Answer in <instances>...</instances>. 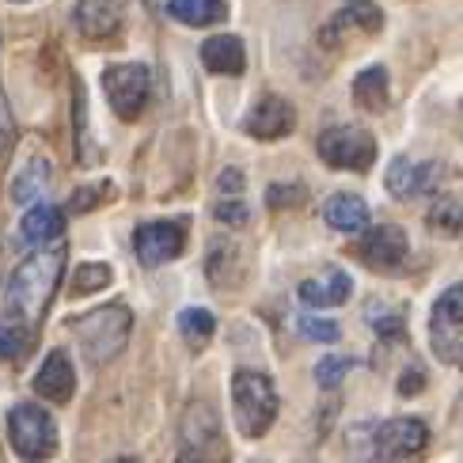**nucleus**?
Returning <instances> with one entry per match:
<instances>
[{
  "label": "nucleus",
  "mask_w": 463,
  "mask_h": 463,
  "mask_svg": "<svg viewBox=\"0 0 463 463\" xmlns=\"http://www.w3.org/2000/svg\"><path fill=\"white\" fill-rule=\"evenodd\" d=\"M418 383H421V376H418V373H411L407 380H402V392H407V395H414V388H418Z\"/></svg>",
  "instance_id": "37"
},
{
  "label": "nucleus",
  "mask_w": 463,
  "mask_h": 463,
  "mask_svg": "<svg viewBox=\"0 0 463 463\" xmlns=\"http://www.w3.org/2000/svg\"><path fill=\"white\" fill-rule=\"evenodd\" d=\"M12 129V118H8V107H5V95H0V141H5V133Z\"/></svg>",
  "instance_id": "35"
},
{
  "label": "nucleus",
  "mask_w": 463,
  "mask_h": 463,
  "mask_svg": "<svg viewBox=\"0 0 463 463\" xmlns=\"http://www.w3.org/2000/svg\"><path fill=\"white\" fill-rule=\"evenodd\" d=\"M297 293L307 307H338L350 300L354 281H350V274H342V269H323V274L300 281Z\"/></svg>",
  "instance_id": "14"
},
{
  "label": "nucleus",
  "mask_w": 463,
  "mask_h": 463,
  "mask_svg": "<svg viewBox=\"0 0 463 463\" xmlns=\"http://www.w3.org/2000/svg\"><path fill=\"white\" fill-rule=\"evenodd\" d=\"M319 160L342 171H369L376 164V137L361 126H335L319 133Z\"/></svg>",
  "instance_id": "5"
},
{
  "label": "nucleus",
  "mask_w": 463,
  "mask_h": 463,
  "mask_svg": "<svg viewBox=\"0 0 463 463\" xmlns=\"http://www.w3.org/2000/svg\"><path fill=\"white\" fill-rule=\"evenodd\" d=\"M50 160H31L24 171L15 175V183H12V202H19V205H31L34 198H43V190L50 186Z\"/></svg>",
  "instance_id": "22"
},
{
  "label": "nucleus",
  "mask_w": 463,
  "mask_h": 463,
  "mask_svg": "<svg viewBox=\"0 0 463 463\" xmlns=\"http://www.w3.org/2000/svg\"><path fill=\"white\" fill-rule=\"evenodd\" d=\"M34 345V331L24 326L19 319H5L0 323V361H19L27 357Z\"/></svg>",
  "instance_id": "24"
},
{
  "label": "nucleus",
  "mask_w": 463,
  "mask_h": 463,
  "mask_svg": "<svg viewBox=\"0 0 463 463\" xmlns=\"http://www.w3.org/2000/svg\"><path fill=\"white\" fill-rule=\"evenodd\" d=\"M19 232H24L27 243H53L65 232V213L53 205H34L19 224Z\"/></svg>",
  "instance_id": "20"
},
{
  "label": "nucleus",
  "mask_w": 463,
  "mask_h": 463,
  "mask_svg": "<svg viewBox=\"0 0 463 463\" xmlns=\"http://www.w3.org/2000/svg\"><path fill=\"white\" fill-rule=\"evenodd\" d=\"M383 27V12H380V5H373V0H350L335 19H331V27H326V43H338V38L345 34V31H357V34H376Z\"/></svg>",
  "instance_id": "17"
},
{
  "label": "nucleus",
  "mask_w": 463,
  "mask_h": 463,
  "mask_svg": "<svg viewBox=\"0 0 463 463\" xmlns=\"http://www.w3.org/2000/svg\"><path fill=\"white\" fill-rule=\"evenodd\" d=\"M186 247V224L183 221H152L133 232V250L145 266H164L179 259Z\"/></svg>",
  "instance_id": "9"
},
{
  "label": "nucleus",
  "mask_w": 463,
  "mask_h": 463,
  "mask_svg": "<svg viewBox=\"0 0 463 463\" xmlns=\"http://www.w3.org/2000/svg\"><path fill=\"white\" fill-rule=\"evenodd\" d=\"M221 190H224V194H240V190H243V175H240V171H224V175H221Z\"/></svg>",
  "instance_id": "34"
},
{
  "label": "nucleus",
  "mask_w": 463,
  "mask_h": 463,
  "mask_svg": "<svg viewBox=\"0 0 463 463\" xmlns=\"http://www.w3.org/2000/svg\"><path fill=\"white\" fill-rule=\"evenodd\" d=\"M430 342L445 364H463V285H452L437 297L430 316Z\"/></svg>",
  "instance_id": "6"
},
{
  "label": "nucleus",
  "mask_w": 463,
  "mask_h": 463,
  "mask_svg": "<svg viewBox=\"0 0 463 463\" xmlns=\"http://www.w3.org/2000/svg\"><path fill=\"white\" fill-rule=\"evenodd\" d=\"M407 232L395 228V224H380V228H369L364 232V240L357 243V255L364 266L380 269V274H388V269L402 266V259H407Z\"/></svg>",
  "instance_id": "10"
},
{
  "label": "nucleus",
  "mask_w": 463,
  "mask_h": 463,
  "mask_svg": "<svg viewBox=\"0 0 463 463\" xmlns=\"http://www.w3.org/2000/svg\"><path fill=\"white\" fill-rule=\"evenodd\" d=\"M354 369V357H323L316 364V380H319V388H338L342 376Z\"/></svg>",
  "instance_id": "29"
},
{
  "label": "nucleus",
  "mask_w": 463,
  "mask_h": 463,
  "mask_svg": "<svg viewBox=\"0 0 463 463\" xmlns=\"http://www.w3.org/2000/svg\"><path fill=\"white\" fill-rule=\"evenodd\" d=\"M247 133L259 141H278L285 137V133H293L297 126V110L288 107L285 99H278V95H266V99L255 103V110L247 114Z\"/></svg>",
  "instance_id": "13"
},
{
  "label": "nucleus",
  "mask_w": 463,
  "mask_h": 463,
  "mask_svg": "<svg viewBox=\"0 0 463 463\" xmlns=\"http://www.w3.org/2000/svg\"><path fill=\"white\" fill-rule=\"evenodd\" d=\"M217 221H224V224H247V205L243 202H221L217 205Z\"/></svg>",
  "instance_id": "33"
},
{
  "label": "nucleus",
  "mask_w": 463,
  "mask_h": 463,
  "mask_svg": "<svg viewBox=\"0 0 463 463\" xmlns=\"http://www.w3.org/2000/svg\"><path fill=\"white\" fill-rule=\"evenodd\" d=\"M300 335L316 338V342H338V323H331V319H316V316H304V319H300Z\"/></svg>",
  "instance_id": "30"
},
{
  "label": "nucleus",
  "mask_w": 463,
  "mask_h": 463,
  "mask_svg": "<svg viewBox=\"0 0 463 463\" xmlns=\"http://www.w3.org/2000/svg\"><path fill=\"white\" fill-rule=\"evenodd\" d=\"M430 224L437 228V232H459L463 228V202L459 198H437L433 205H430Z\"/></svg>",
  "instance_id": "27"
},
{
  "label": "nucleus",
  "mask_w": 463,
  "mask_h": 463,
  "mask_svg": "<svg viewBox=\"0 0 463 463\" xmlns=\"http://www.w3.org/2000/svg\"><path fill=\"white\" fill-rule=\"evenodd\" d=\"M440 179H445V167L440 164H418V160L399 156L388 171V190L395 198L411 202V198H421V194H430V190H437Z\"/></svg>",
  "instance_id": "11"
},
{
  "label": "nucleus",
  "mask_w": 463,
  "mask_h": 463,
  "mask_svg": "<svg viewBox=\"0 0 463 463\" xmlns=\"http://www.w3.org/2000/svg\"><path fill=\"white\" fill-rule=\"evenodd\" d=\"M129 326H133V316L126 304H107V307H95V312L72 319V331L80 338V350L88 361L95 364H107L110 357L122 354V345L129 338Z\"/></svg>",
  "instance_id": "2"
},
{
  "label": "nucleus",
  "mask_w": 463,
  "mask_h": 463,
  "mask_svg": "<svg viewBox=\"0 0 463 463\" xmlns=\"http://www.w3.org/2000/svg\"><path fill=\"white\" fill-rule=\"evenodd\" d=\"M354 99L364 110H383V107H388V72H383L380 65L376 69H364L357 80H354Z\"/></svg>",
  "instance_id": "23"
},
{
  "label": "nucleus",
  "mask_w": 463,
  "mask_h": 463,
  "mask_svg": "<svg viewBox=\"0 0 463 463\" xmlns=\"http://www.w3.org/2000/svg\"><path fill=\"white\" fill-rule=\"evenodd\" d=\"M34 392L38 395H46L50 402H69L72 392H76V373H72V364L61 350H53L46 361H43V369H38L34 376Z\"/></svg>",
  "instance_id": "16"
},
{
  "label": "nucleus",
  "mask_w": 463,
  "mask_h": 463,
  "mask_svg": "<svg viewBox=\"0 0 463 463\" xmlns=\"http://www.w3.org/2000/svg\"><path fill=\"white\" fill-rule=\"evenodd\" d=\"M103 194H110V186H107V183H99V186H84V190H76V194H72L69 209H72V213H88L91 205H99V202H103Z\"/></svg>",
  "instance_id": "31"
},
{
  "label": "nucleus",
  "mask_w": 463,
  "mask_h": 463,
  "mask_svg": "<svg viewBox=\"0 0 463 463\" xmlns=\"http://www.w3.org/2000/svg\"><path fill=\"white\" fill-rule=\"evenodd\" d=\"M148 69L145 65H114L103 72V91L122 122H133L148 103Z\"/></svg>",
  "instance_id": "8"
},
{
  "label": "nucleus",
  "mask_w": 463,
  "mask_h": 463,
  "mask_svg": "<svg viewBox=\"0 0 463 463\" xmlns=\"http://www.w3.org/2000/svg\"><path fill=\"white\" fill-rule=\"evenodd\" d=\"M323 221L335 232H364L369 228V205L357 194H335L323 205Z\"/></svg>",
  "instance_id": "19"
},
{
  "label": "nucleus",
  "mask_w": 463,
  "mask_h": 463,
  "mask_svg": "<svg viewBox=\"0 0 463 463\" xmlns=\"http://www.w3.org/2000/svg\"><path fill=\"white\" fill-rule=\"evenodd\" d=\"M110 266L103 262H84L80 269L72 274V297H88V293H99V288L110 285Z\"/></svg>",
  "instance_id": "26"
},
{
  "label": "nucleus",
  "mask_w": 463,
  "mask_h": 463,
  "mask_svg": "<svg viewBox=\"0 0 463 463\" xmlns=\"http://www.w3.org/2000/svg\"><path fill=\"white\" fill-rule=\"evenodd\" d=\"M61 269H65V247L61 243L34 250L31 259L19 262L12 281H8V316L34 331V326L43 323L50 300H53Z\"/></svg>",
  "instance_id": "1"
},
{
  "label": "nucleus",
  "mask_w": 463,
  "mask_h": 463,
  "mask_svg": "<svg viewBox=\"0 0 463 463\" xmlns=\"http://www.w3.org/2000/svg\"><path fill=\"white\" fill-rule=\"evenodd\" d=\"M183 437H186V449L190 452H202L205 459H213V463H224L228 459V449H224V440H221V426H217V411H209L205 402L190 407Z\"/></svg>",
  "instance_id": "12"
},
{
  "label": "nucleus",
  "mask_w": 463,
  "mask_h": 463,
  "mask_svg": "<svg viewBox=\"0 0 463 463\" xmlns=\"http://www.w3.org/2000/svg\"><path fill=\"white\" fill-rule=\"evenodd\" d=\"M175 463H213V459H205V456H202V452H190V449H183V452H179V459H175Z\"/></svg>",
  "instance_id": "36"
},
{
  "label": "nucleus",
  "mask_w": 463,
  "mask_h": 463,
  "mask_svg": "<svg viewBox=\"0 0 463 463\" xmlns=\"http://www.w3.org/2000/svg\"><path fill=\"white\" fill-rule=\"evenodd\" d=\"M369 445L376 463H392V459H407L418 456L430 445V430L418 418H395V421H380L369 430Z\"/></svg>",
  "instance_id": "7"
},
{
  "label": "nucleus",
  "mask_w": 463,
  "mask_h": 463,
  "mask_svg": "<svg viewBox=\"0 0 463 463\" xmlns=\"http://www.w3.org/2000/svg\"><path fill=\"white\" fill-rule=\"evenodd\" d=\"M122 8L126 0H80L76 5V27L88 38H110L122 27Z\"/></svg>",
  "instance_id": "15"
},
{
  "label": "nucleus",
  "mask_w": 463,
  "mask_h": 463,
  "mask_svg": "<svg viewBox=\"0 0 463 463\" xmlns=\"http://www.w3.org/2000/svg\"><path fill=\"white\" fill-rule=\"evenodd\" d=\"M202 65L209 72H221V76H240L247 69V53H243V43L232 34H217L209 38L202 46Z\"/></svg>",
  "instance_id": "18"
},
{
  "label": "nucleus",
  "mask_w": 463,
  "mask_h": 463,
  "mask_svg": "<svg viewBox=\"0 0 463 463\" xmlns=\"http://www.w3.org/2000/svg\"><path fill=\"white\" fill-rule=\"evenodd\" d=\"M304 198H307V190H304V186H269V194H266V202L274 205V209L300 205Z\"/></svg>",
  "instance_id": "32"
},
{
  "label": "nucleus",
  "mask_w": 463,
  "mask_h": 463,
  "mask_svg": "<svg viewBox=\"0 0 463 463\" xmlns=\"http://www.w3.org/2000/svg\"><path fill=\"white\" fill-rule=\"evenodd\" d=\"M179 331H183V338L194 345V350H202V345L213 338V331H217V319L205 312V307H186V312L179 316Z\"/></svg>",
  "instance_id": "25"
},
{
  "label": "nucleus",
  "mask_w": 463,
  "mask_h": 463,
  "mask_svg": "<svg viewBox=\"0 0 463 463\" xmlns=\"http://www.w3.org/2000/svg\"><path fill=\"white\" fill-rule=\"evenodd\" d=\"M8 440L27 463H38L57 452V426L38 402H19L8 414Z\"/></svg>",
  "instance_id": "4"
},
{
  "label": "nucleus",
  "mask_w": 463,
  "mask_h": 463,
  "mask_svg": "<svg viewBox=\"0 0 463 463\" xmlns=\"http://www.w3.org/2000/svg\"><path fill=\"white\" fill-rule=\"evenodd\" d=\"M369 323H373V331L380 338H388V342H402V335H407V319H402V312H380V307H373L369 312Z\"/></svg>",
  "instance_id": "28"
},
{
  "label": "nucleus",
  "mask_w": 463,
  "mask_h": 463,
  "mask_svg": "<svg viewBox=\"0 0 463 463\" xmlns=\"http://www.w3.org/2000/svg\"><path fill=\"white\" fill-rule=\"evenodd\" d=\"M232 407H236V426L243 437H262L278 418L274 380L250 369L236 373V380H232Z\"/></svg>",
  "instance_id": "3"
},
{
  "label": "nucleus",
  "mask_w": 463,
  "mask_h": 463,
  "mask_svg": "<svg viewBox=\"0 0 463 463\" xmlns=\"http://www.w3.org/2000/svg\"><path fill=\"white\" fill-rule=\"evenodd\" d=\"M167 12L186 27H209L228 15L224 0H167Z\"/></svg>",
  "instance_id": "21"
},
{
  "label": "nucleus",
  "mask_w": 463,
  "mask_h": 463,
  "mask_svg": "<svg viewBox=\"0 0 463 463\" xmlns=\"http://www.w3.org/2000/svg\"><path fill=\"white\" fill-rule=\"evenodd\" d=\"M110 463H141V459H133V456H118V459H110Z\"/></svg>",
  "instance_id": "38"
}]
</instances>
